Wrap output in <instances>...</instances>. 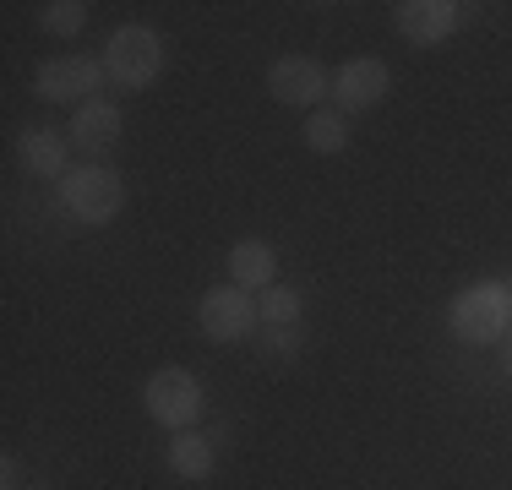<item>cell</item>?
Masks as SVG:
<instances>
[{"label": "cell", "instance_id": "obj_1", "mask_svg": "<svg viewBox=\"0 0 512 490\" xmlns=\"http://www.w3.org/2000/svg\"><path fill=\"white\" fill-rule=\"evenodd\" d=\"M447 327H453L458 343H502L512 333V284H469L453 294L447 305Z\"/></svg>", "mask_w": 512, "mask_h": 490}, {"label": "cell", "instance_id": "obj_2", "mask_svg": "<svg viewBox=\"0 0 512 490\" xmlns=\"http://www.w3.org/2000/svg\"><path fill=\"white\" fill-rule=\"evenodd\" d=\"M60 202H66V213L77 218V224L104 229V224H115L120 207H126V180L109 164H82L60 180Z\"/></svg>", "mask_w": 512, "mask_h": 490}, {"label": "cell", "instance_id": "obj_3", "mask_svg": "<svg viewBox=\"0 0 512 490\" xmlns=\"http://www.w3.org/2000/svg\"><path fill=\"white\" fill-rule=\"evenodd\" d=\"M164 39H158L153 28H142V22H126V28H115L109 33V44H104V71L120 82V88H131V93H142V88H153L158 77H164Z\"/></svg>", "mask_w": 512, "mask_h": 490}, {"label": "cell", "instance_id": "obj_4", "mask_svg": "<svg viewBox=\"0 0 512 490\" xmlns=\"http://www.w3.org/2000/svg\"><path fill=\"white\" fill-rule=\"evenodd\" d=\"M142 409H148V420L164 425V431H191L207 409V392L191 371L164 365V371H153L148 387H142Z\"/></svg>", "mask_w": 512, "mask_h": 490}, {"label": "cell", "instance_id": "obj_5", "mask_svg": "<svg viewBox=\"0 0 512 490\" xmlns=\"http://www.w3.org/2000/svg\"><path fill=\"white\" fill-rule=\"evenodd\" d=\"M197 322H202L207 343H246L256 327H262V311H256L251 289H240V284H218V289H207V294H202Z\"/></svg>", "mask_w": 512, "mask_h": 490}, {"label": "cell", "instance_id": "obj_6", "mask_svg": "<svg viewBox=\"0 0 512 490\" xmlns=\"http://www.w3.org/2000/svg\"><path fill=\"white\" fill-rule=\"evenodd\" d=\"M327 88H333V77L311 55H278L267 66V93L284 109H316V98H327Z\"/></svg>", "mask_w": 512, "mask_h": 490}, {"label": "cell", "instance_id": "obj_7", "mask_svg": "<svg viewBox=\"0 0 512 490\" xmlns=\"http://www.w3.org/2000/svg\"><path fill=\"white\" fill-rule=\"evenodd\" d=\"M104 77H109L104 60L60 55V60H44V66L33 71V88H39V98H50V104H71V98H93Z\"/></svg>", "mask_w": 512, "mask_h": 490}, {"label": "cell", "instance_id": "obj_8", "mask_svg": "<svg viewBox=\"0 0 512 490\" xmlns=\"http://www.w3.org/2000/svg\"><path fill=\"white\" fill-rule=\"evenodd\" d=\"M463 22V6L458 0H398L393 6V28L404 33L414 49H431V44H447Z\"/></svg>", "mask_w": 512, "mask_h": 490}, {"label": "cell", "instance_id": "obj_9", "mask_svg": "<svg viewBox=\"0 0 512 490\" xmlns=\"http://www.w3.org/2000/svg\"><path fill=\"white\" fill-rule=\"evenodd\" d=\"M393 88V71L382 66L376 55H360V60H344L333 77V93H338V115H365V109H376Z\"/></svg>", "mask_w": 512, "mask_h": 490}, {"label": "cell", "instance_id": "obj_10", "mask_svg": "<svg viewBox=\"0 0 512 490\" xmlns=\"http://www.w3.org/2000/svg\"><path fill=\"white\" fill-rule=\"evenodd\" d=\"M120 126H126V115H120V104H109V98H88V104H77V115H71V131L66 137L82 147V153H109V147L120 142Z\"/></svg>", "mask_w": 512, "mask_h": 490}, {"label": "cell", "instance_id": "obj_11", "mask_svg": "<svg viewBox=\"0 0 512 490\" xmlns=\"http://www.w3.org/2000/svg\"><path fill=\"white\" fill-rule=\"evenodd\" d=\"M17 153H22V169L39 175V180H66L71 175V169H66L71 137H60V131H50V126H28V131H22V142H17Z\"/></svg>", "mask_w": 512, "mask_h": 490}, {"label": "cell", "instance_id": "obj_12", "mask_svg": "<svg viewBox=\"0 0 512 490\" xmlns=\"http://www.w3.org/2000/svg\"><path fill=\"white\" fill-rule=\"evenodd\" d=\"M273 273H278V256L267 240H235L229 245V284L240 289H273Z\"/></svg>", "mask_w": 512, "mask_h": 490}, {"label": "cell", "instance_id": "obj_13", "mask_svg": "<svg viewBox=\"0 0 512 490\" xmlns=\"http://www.w3.org/2000/svg\"><path fill=\"white\" fill-rule=\"evenodd\" d=\"M169 474L175 480H207V474L218 469V452H213V441L197 436V431H175V441H169Z\"/></svg>", "mask_w": 512, "mask_h": 490}, {"label": "cell", "instance_id": "obj_14", "mask_svg": "<svg viewBox=\"0 0 512 490\" xmlns=\"http://www.w3.org/2000/svg\"><path fill=\"white\" fill-rule=\"evenodd\" d=\"M306 147H311V153H322V158L344 153V147H349V115H338V109H311Z\"/></svg>", "mask_w": 512, "mask_h": 490}, {"label": "cell", "instance_id": "obj_15", "mask_svg": "<svg viewBox=\"0 0 512 490\" xmlns=\"http://www.w3.org/2000/svg\"><path fill=\"white\" fill-rule=\"evenodd\" d=\"M88 17H93L88 0H50V6H39V28L55 33V39H77L88 28Z\"/></svg>", "mask_w": 512, "mask_h": 490}, {"label": "cell", "instance_id": "obj_16", "mask_svg": "<svg viewBox=\"0 0 512 490\" xmlns=\"http://www.w3.org/2000/svg\"><path fill=\"white\" fill-rule=\"evenodd\" d=\"M256 311H262V327H295L300 322V294L289 284H273V289H262Z\"/></svg>", "mask_w": 512, "mask_h": 490}, {"label": "cell", "instance_id": "obj_17", "mask_svg": "<svg viewBox=\"0 0 512 490\" xmlns=\"http://www.w3.org/2000/svg\"><path fill=\"white\" fill-rule=\"evenodd\" d=\"M262 354L267 360H295L300 354V322L295 327H262Z\"/></svg>", "mask_w": 512, "mask_h": 490}, {"label": "cell", "instance_id": "obj_18", "mask_svg": "<svg viewBox=\"0 0 512 490\" xmlns=\"http://www.w3.org/2000/svg\"><path fill=\"white\" fill-rule=\"evenodd\" d=\"M17 480H22V463L6 452V458H0V485H6V490H17Z\"/></svg>", "mask_w": 512, "mask_h": 490}, {"label": "cell", "instance_id": "obj_19", "mask_svg": "<svg viewBox=\"0 0 512 490\" xmlns=\"http://www.w3.org/2000/svg\"><path fill=\"white\" fill-rule=\"evenodd\" d=\"M502 371H507V382H512V338H507V354H502Z\"/></svg>", "mask_w": 512, "mask_h": 490}, {"label": "cell", "instance_id": "obj_20", "mask_svg": "<svg viewBox=\"0 0 512 490\" xmlns=\"http://www.w3.org/2000/svg\"><path fill=\"white\" fill-rule=\"evenodd\" d=\"M28 490H39V485H28Z\"/></svg>", "mask_w": 512, "mask_h": 490}]
</instances>
